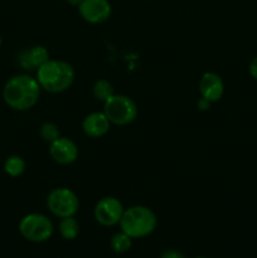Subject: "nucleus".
I'll return each instance as SVG.
<instances>
[{"instance_id": "f257e3e1", "label": "nucleus", "mask_w": 257, "mask_h": 258, "mask_svg": "<svg viewBox=\"0 0 257 258\" xmlns=\"http://www.w3.org/2000/svg\"><path fill=\"white\" fill-rule=\"evenodd\" d=\"M37 78L29 75H18L10 78L3 88V98L10 108L17 111L30 110L40 97Z\"/></svg>"}, {"instance_id": "f03ea898", "label": "nucleus", "mask_w": 257, "mask_h": 258, "mask_svg": "<svg viewBox=\"0 0 257 258\" xmlns=\"http://www.w3.org/2000/svg\"><path fill=\"white\" fill-rule=\"evenodd\" d=\"M75 78V68L66 60L49 59L37 70V81L40 88L49 93L70 90Z\"/></svg>"}, {"instance_id": "7ed1b4c3", "label": "nucleus", "mask_w": 257, "mask_h": 258, "mask_svg": "<svg viewBox=\"0 0 257 258\" xmlns=\"http://www.w3.org/2000/svg\"><path fill=\"white\" fill-rule=\"evenodd\" d=\"M118 226L128 237L133 239H140L150 236L155 231L158 218L149 207L133 206L125 209Z\"/></svg>"}, {"instance_id": "20e7f679", "label": "nucleus", "mask_w": 257, "mask_h": 258, "mask_svg": "<svg viewBox=\"0 0 257 258\" xmlns=\"http://www.w3.org/2000/svg\"><path fill=\"white\" fill-rule=\"evenodd\" d=\"M103 113L113 125L126 126L136 120L139 108L131 97L115 93L112 97L103 102Z\"/></svg>"}, {"instance_id": "39448f33", "label": "nucleus", "mask_w": 257, "mask_h": 258, "mask_svg": "<svg viewBox=\"0 0 257 258\" xmlns=\"http://www.w3.org/2000/svg\"><path fill=\"white\" fill-rule=\"evenodd\" d=\"M19 232L27 241L33 243L47 242L54 232L53 222L45 214L29 213L19 222Z\"/></svg>"}, {"instance_id": "423d86ee", "label": "nucleus", "mask_w": 257, "mask_h": 258, "mask_svg": "<svg viewBox=\"0 0 257 258\" xmlns=\"http://www.w3.org/2000/svg\"><path fill=\"white\" fill-rule=\"evenodd\" d=\"M47 207L53 216L58 218L73 217L80 209L78 196L70 188H55L47 196Z\"/></svg>"}, {"instance_id": "0eeeda50", "label": "nucleus", "mask_w": 257, "mask_h": 258, "mask_svg": "<svg viewBox=\"0 0 257 258\" xmlns=\"http://www.w3.org/2000/svg\"><path fill=\"white\" fill-rule=\"evenodd\" d=\"M125 212L122 203L115 197H103L96 203L93 217L103 227H113L120 223Z\"/></svg>"}, {"instance_id": "6e6552de", "label": "nucleus", "mask_w": 257, "mask_h": 258, "mask_svg": "<svg viewBox=\"0 0 257 258\" xmlns=\"http://www.w3.org/2000/svg\"><path fill=\"white\" fill-rule=\"evenodd\" d=\"M78 13L85 22L101 24L111 17L112 8L108 0H83L78 7Z\"/></svg>"}, {"instance_id": "1a4fd4ad", "label": "nucleus", "mask_w": 257, "mask_h": 258, "mask_svg": "<svg viewBox=\"0 0 257 258\" xmlns=\"http://www.w3.org/2000/svg\"><path fill=\"white\" fill-rule=\"evenodd\" d=\"M49 155L59 165H71L78 158V146L71 139L59 136L49 144Z\"/></svg>"}, {"instance_id": "9d476101", "label": "nucleus", "mask_w": 257, "mask_h": 258, "mask_svg": "<svg viewBox=\"0 0 257 258\" xmlns=\"http://www.w3.org/2000/svg\"><path fill=\"white\" fill-rule=\"evenodd\" d=\"M199 92L209 102H217L223 97L224 82L219 75L214 72H206L199 80Z\"/></svg>"}, {"instance_id": "9b49d317", "label": "nucleus", "mask_w": 257, "mask_h": 258, "mask_svg": "<svg viewBox=\"0 0 257 258\" xmlns=\"http://www.w3.org/2000/svg\"><path fill=\"white\" fill-rule=\"evenodd\" d=\"M49 58V52L43 45H33L28 49L22 50L18 55V64L20 68L25 71L38 70L40 66L48 62Z\"/></svg>"}, {"instance_id": "f8f14e48", "label": "nucleus", "mask_w": 257, "mask_h": 258, "mask_svg": "<svg viewBox=\"0 0 257 258\" xmlns=\"http://www.w3.org/2000/svg\"><path fill=\"white\" fill-rule=\"evenodd\" d=\"M111 122L102 112H91L83 118L82 130L86 136L92 139H100L110 130Z\"/></svg>"}, {"instance_id": "ddd939ff", "label": "nucleus", "mask_w": 257, "mask_h": 258, "mask_svg": "<svg viewBox=\"0 0 257 258\" xmlns=\"http://www.w3.org/2000/svg\"><path fill=\"white\" fill-rule=\"evenodd\" d=\"M80 223L77 219L73 217H66V218H60L59 226H58V231L62 238L66 241H73L80 234Z\"/></svg>"}, {"instance_id": "4468645a", "label": "nucleus", "mask_w": 257, "mask_h": 258, "mask_svg": "<svg viewBox=\"0 0 257 258\" xmlns=\"http://www.w3.org/2000/svg\"><path fill=\"white\" fill-rule=\"evenodd\" d=\"M92 93L96 100L101 101V102H106L108 98L115 95V88H113L112 83L108 82L107 80H98L93 85Z\"/></svg>"}, {"instance_id": "2eb2a0df", "label": "nucleus", "mask_w": 257, "mask_h": 258, "mask_svg": "<svg viewBox=\"0 0 257 258\" xmlns=\"http://www.w3.org/2000/svg\"><path fill=\"white\" fill-rule=\"evenodd\" d=\"M25 166H27V164L22 156L12 155L5 160L4 170L12 178H18L25 171Z\"/></svg>"}, {"instance_id": "dca6fc26", "label": "nucleus", "mask_w": 257, "mask_h": 258, "mask_svg": "<svg viewBox=\"0 0 257 258\" xmlns=\"http://www.w3.org/2000/svg\"><path fill=\"white\" fill-rule=\"evenodd\" d=\"M110 244L111 248H112V251L115 252V253H126V252L130 251L131 247H133V238L121 231L118 232V233L113 234L112 238H111Z\"/></svg>"}, {"instance_id": "f3484780", "label": "nucleus", "mask_w": 257, "mask_h": 258, "mask_svg": "<svg viewBox=\"0 0 257 258\" xmlns=\"http://www.w3.org/2000/svg\"><path fill=\"white\" fill-rule=\"evenodd\" d=\"M39 135L45 143H53L60 136L59 127L53 122H44L39 128Z\"/></svg>"}, {"instance_id": "a211bd4d", "label": "nucleus", "mask_w": 257, "mask_h": 258, "mask_svg": "<svg viewBox=\"0 0 257 258\" xmlns=\"http://www.w3.org/2000/svg\"><path fill=\"white\" fill-rule=\"evenodd\" d=\"M160 258H185V256L176 249H166L161 253Z\"/></svg>"}, {"instance_id": "6ab92c4d", "label": "nucleus", "mask_w": 257, "mask_h": 258, "mask_svg": "<svg viewBox=\"0 0 257 258\" xmlns=\"http://www.w3.org/2000/svg\"><path fill=\"white\" fill-rule=\"evenodd\" d=\"M212 102H209L208 100H206L204 97H201L198 101H197V107H198L199 111H208L211 108Z\"/></svg>"}, {"instance_id": "aec40b11", "label": "nucleus", "mask_w": 257, "mask_h": 258, "mask_svg": "<svg viewBox=\"0 0 257 258\" xmlns=\"http://www.w3.org/2000/svg\"><path fill=\"white\" fill-rule=\"evenodd\" d=\"M248 72L249 75H251V77L257 81V55L251 60V63H249Z\"/></svg>"}, {"instance_id": "412c9836", "label": "nucleus", "mask_w": 257, "mask_h": 258, "mask_svg": "<svg viewBox=\"0 0 257 258\" xmlns=\"http://www.w3.org/2000/svg\"><path fill=\"white\" fill-rule=\"evenodd\" d=\"M66 2H67L68 4L73 5V7H80V4L83 2V0H66Z\"/></svg>"}, {"instance_id": "4be33fe9", "label": "nucleus", "mask_w": 257, "mask_h": 258, "mask_svg": "<svg viewBox=\"0 0 257 258\" xmlns=\"http://www.w3.org/2000/svg\"><path fill=\"white\" fill-rule=\"evenodd\" d=\"M194 258H209V257H203V256H199V257H194Z\"/></svg>"}, {"instance_id": "5701e85b", "label": "nucleus", "mask_w": 257, "mask_h": 258, "mask_svg": "<svg viewBox=\"0 0 257 258\" xmlns=\"http://www.w3.org/2000/svg\"><path fill=\"white\" fill-rule=\"evenodd\" d=\"M2 43H3V39H2V37H0V47H2Z\"/></svg>"}]
</instances>
